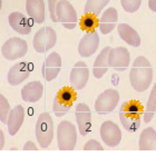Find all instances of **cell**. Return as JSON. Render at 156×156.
<instances>
[{
    "label": "cell",
    "instance_id": "cell-1",
    "mask_svg": "<svg viewBox=\"0 0 156 156\" xmlns=\"http://www.w3.org/2000/svg\"><path fill=\"white\" fill-rule=\"evenodd\" d=\"M153 80V68L150 60L140 56L133 62V67L129 73V81L132 87L138 93L147 90Z\"/></svg>",
    "mask_w": 156,
    "mask_h": 156
},
{
    "label": "cell",
    "instance_id": "cell-2",
    "mask_svg": "<svg viewBox=\"0 0 156 156\" xmlns=\"http://www.w3.org/2000/svg\"><path fill=\"white\" fill-rule=\"evenodd\" d=\"M143 106L140 101H129L122 104L119 109V119L127 132H136L140 126V115L143 114Z\"/></svg>",
    "mask_w": 156,
    "mask_h": 156
},
{
    "label": "cell",
    "instance_id": "cell-3",
    "mask_svg": "<svg viewBox=\"0 0 156 156\" xmlns=\"http://www.w3.org/2000/svg\"><path fill=\"white\" fill-rule=\"evenodd\" d=\"M57 143L60 151H73L77 143L76 126L68 120L60 122L57 128Z\"/></svg>",
    "mask_w": 156,
    "mask_h": 156
},
{
    "label": "cell",
    "instance_id": "cell-4",
    "mask_svg": "<svg viewBox=\"0 0 156 156\" xmlns=\"http://www.w3.org/2000/svg\"><path fill=\"white\" fill-rule=\"evenodd\" d=\"M54 137V123L49 113H41L36 123V138L41 148H47Z\"/></svg>",
    "mask_w": 156,
    "mask_h": 156
},
{
    "label": "cell",
    "instance_id": "cell-5",
    "mask_svg": "<svg viewBox=\"0 0 156 156\" xmlns=\"http://www.w3.org/2000/svg\"><path fill=\"white\" fill-rule=\"evenodd\" d=\"M57 41V34L51 27H42L35 34L33 39L34 48L39 54L49 51Z\"/></svg>",
    "mask_w": 156,
    "mask_h": 156
},
{
    "label": "cell",
    "instance_id": "cell-6",
    "mask_svg": "<svg viewBox=\"0 0 156 156\" xmlns=\"http://www.w3.org/2000/svg\"><path fill=\"white\" fill-rule=\"evenodd\" d=\"M75 101L76 93L74 88H62L57 93L55 99H54V104H52V111L56 116L62 117L66 113H68Z\"/></svg>",
    "mask_w": 156,
    "mask_h": 156
},
{
    "label": "cell",
    "instance_id": "cell-7",
    "mask_svg": "<svg viewBox=\"0 0 156 156\" xmlns=\"http://www.w3.org/2000/svg\"><path fill=\"white\" fill-rule=\"evenodd\" d=\"M28 51L27 41L18 37L9 38L1 47V55L8 60H16L23 58Z\"/></svg>",
    "mask_w": 156,
    "mask_h": 156
},
{
    "label": "cell",
    "instance_id": "cell-8",
    "mask_svg": "<svg viewBox=\"0 0 156 156\" xmlns=\"http://www.w3.org/2000/svg\"><path fill=\"white\" fill-rule=\"evenodd\" d=\"M56 16L66 29L72 30L77 23V12L68 0H59L56 6Z\"/></svg>",
    "mask_w": 156,
    "mask_h": 156
},
{
    "label": "cell",
    "instance_id": "cell-9",
    "mask_svg": "<svg viewBox=\"0 0 156 156\" xmlns=\"http://www.w3.org/2000/svg\"><path fill=\"white\" fill-rule=\"evenodd\" d=\"M119 101V94L115 89L103 91L95 101V111L98 114L105 115L114 111Z\"/></svg>",
    "mask_w": 156,
    "mask_h": 156
},
{
    "label": "cell",
    "instance_id": "cell-10",
    "mask_svg": "<svg viewBox=\"0 0 156 156\" xmlns=\"http://www.w3.org/2000/svg\"><path fill=\"white\" fill-rule=\"evenodd\" d=\"M130 62L129 51L125 47H116L112 48L108 55V62L112 68L116 72H124L126 70Z\"/></svg>",
    "mask_w": 156,
    "mask_h": 156
},
{
    "label": "cell",
    "instance_id": "cell-11",
    "mask_svg": "<svg viewBox=\"0 0 156 156\" xmlns=\"http://www.w3.org/2000/svg\"><path fill=\"white\" fill-rule=\"evenodd\" d=\"M101 137L107 146L115 147L120 143L122 140V132L118 125L112 122V120H106L101 124Z\"/></svg>",
    "mask_w": 156,
    "mask_h": 156
},
{
    "label": "cell",
    "instance_id": "cell-12",
    "mask_svg": "<svg viewBox=\"0 0 156 156\" xmlns=\"http://www.w3.org/2000/svg\"><path fill=\"white\" fill-rule=\"evenodd\" d=\"M62 69V57L58 52H51L41 66V75L45 80H54Z\"/></svg>",
    "mask_w": 156,
    "mask_h": 156
},
{
    "label": "cell",
    "instance_id": "cell-13",
    "mask_svg": "<svg viewBox=\"0 0 156 156\" xmlns=\"http://www.w3.org/2000/svg\"><path fill=\"white\" fill-rule=\"evenodd\" d=\"M88 78H89V70H88L87 65L83 62H76L69 76L72 88H74L75 90L83 89L87 84Z\"/></svg>",
    "mask_w": 156,
    "mask_h": 156
},
{
    "label": "cell",
    "instance_id": "cell-14",
    "mask_svg": "<svg viewBox=\"0 0 156 156\" xmlns=\"http://www.w3.org/2000/svg\"><path fill=\"white\" fill-rule=\"evenodd\" d=\"M99 46V36L98 34L93 30V31H87L83 38L79 41L78 45V54L80 57L88 58L91 55H94Z\"/></svg>",
    "mask_w": 156,
    "mask_h": 156
},
{
    "label": "cell",
    "instance_id": "cell-15",
    "mask_svg": "<svg viewBox=\"0 0 156 156\" xmlns=\"http://www.w3.org/2000/svg\"><path fill=\"white\" fill-rule=\"evenodd\" d=\"M31 69H33V66L27 62H18L16 65H13L8 72V76H7L8 83L11 86H18L29 77Z\"/></svg>",
    "mask_w": 156,
    "mask_h": 156
},
{
    "label": "cell",
    "instance_id": "cell-16",
    "mask_svg": "<svg viewBox=\"0 0 156 156\" xmlns=\"http://www.w3.org/2000/svg\"><path fill=\"white\" fill-rule=\"evenodd\" d=\"M75 116L79 133L81 136H86L91 129V112L88 107V105L84 104V103H79L76 106Z\"/></svg>",
    "mask_w": 156,
    "mask_h": 156
},
{
    "label": "cell",
    "instance_id": "cell-17",
    "mask_svg": "<svg viewBox=\"0 0 156 156\" xmlns=\"http://www.w3.org/2000/svg\"><path fill=\"white\" fill-rule=\"evenodd\" d=\"M8 21H9L10 27L19 35H29L31 33L33 26L30 23V20L19 11L10 13L8 17Z\"/></svg>",
    "mask_w": 156,
    "mask_h": 156
},
{
    "label": "cell",
    "instance_id": "cell-18",
    "mask_svg": "<svg viewBox=\"0 0 156 156\" xmlns=\"http://www.w3.org/2000/svg\"><path fill=\"white\" fill-rule=\"evenodd\" d=\"M118 20V13L115 8H108L104 11L101 18L98 21V28L103 35H108L115 29Z\"/></svg>",
    "mask_w": 156,
    "mask_h": 156
},
{
    "label": "cell",
    "instance_id": "cell-19",
    "mask_svg": "<svg viewBox=\"0 0 156 156\" xmlns=\"http://www.w3.org/2000/svg\"><path fill=\"white\" fill-rule=\"evenodd\" d=\"M44 86L40 81H31L21 89V98L26 103H36L42 97Z\"/></svg>",
    "mask_w": 156,
    "mask_h": 156
},
{
    "label": "cell",
    "instance_id": "cell-20",
    "mask_svg": "<svg viewBox=\"0 0 156 156\" xmlns=\"http://www.w3.org/2000/svg\"><path fill=\"white\" fill-rule=\"evenodd\" d=\"M23 119H25V109L21 105H17L16 107L10 112L9 117H8V132L11 136H15L20 127L23 125Z\"/></svg>",
    "mask_w": 156,
    "mask_h": 156
},
{
    "label": "cell",
    "instance_id": "cell-21",
    "mask_svg": "<svg viewBox=\"0 0 156 156\" xmlns=\"http://www.w3.org/2000/svg\"><path fill=\"white\" fill-rule=\"evenodd\" d=\"M26 10L28 16L36 23H42L45 21L44 0H26Z\"/></svg>",
    "mask_w": 156,
    "mask_h": 156
},
{
    "label": "cell",
    "instance_id": "cell-22",
    "mask_svg": "<svg viewBox=\"0 0 156 156\" xmlns=\"http://www.w3.org/2000/svg\"><path fill=\"white\" fill-rule=\"evenodd\" d=\"M112 48L109 46L105 47L99 54H98L97 58L95 60L94 65H93V74L96 78H101L103 76L108 72V68L111 67L109 62H108V55Z\"/></svg>",
    "mask_w": 156,
    "mask_h": 156
},
{
    "label": "cell",
    "instance_id": "cell-23",
    "mask_svg": "<svg viewBox=\"0 0 156 156\" xmlns=\"http://www.w3.org/2000/svg\"><path fill=\"white\" fill-rule=\"evenodd\" d=\"M118 35L124 41L132 47H140V37L136 30L133 27H130L127 23H119L117 26Z\"/></svg>",
    "mask_w": 156,
    "mask_h": 156
},
{
    "label": "cell",
    "instance_id": "cell-24",
    "mask_svg": "<svg viewBox=\"0 0 156 156\" xmlns=\"http://www.w3.org/2000/svg\"><path fill=\"white\" fill-rule=\"evenodd\" d=\"M140 151L156 150V130L153 127H147L140 133Z\"/></svg>",
    "mask_w": 156,
    "mask_h": 156
},
{
    "label": "cell",
    "instance_id": "cell-25",
    "mask_svg": "<svg viewBox=\"0 0 156 156\" xmlns=\"http://www.w3.org/2000/svg\"><path fill=\"white\" fill-rule=\"evenodd\" d=\"M156 112V84L153 86V89L151 91L150 98L147 101L146 107L144 111V122L145 123H150L154 114Z\"/></svg>",
    "mask_w": 156,
    "mask_h": 156
},
{
    "label": "cell",
    "instance_id": "cell-26",
    "mask_svg": "<svg viewBox=\"0 0 156 156\" xmlns=\"http://www.w3.org/2000/svg\"><path fill=\"white\" fill-rule=\"evenodd\" d=\"M111 0H87L84 8V13H91L97 17Z\"/></svg>",
    "mask_w": 156,
    "mask_h": 156
},
{
    "label": "cell",
    "instance_id": "cell-27",
    "mask_svg": "<svg viewBox=\"0 0 156 156\" xmlns=\"http://www.w3.org/2000/svg\"><path fill=\"white\" fill-rule=\"evenodd\" d=\"M98 21L96 19V16L91 13H85L80 20V27L83 30L86 31H93L97 27Z\"/></svg>",
    "mask_w": 156,
    "mask_h": 156
},
{
    "label": "cell",
    "instance_id": "cell-28",
    "mask_svg": "<svg viewBox=\"0 0 156 156\" xmlns=\"http://www.w3.org/2000/svg\"><path fill=\"white\" fill-rule=\"evenodd\" d=\"M10 105L7 98L2 94L0 95V120L2 124L8 123V117L10 114Z\"/></svg>",
    "mask_w": 156,
    "mask_h": 156
},
{
    "label": "cell",
    "instance_id": "cell-29",
    "mask_svg": "<svg viewBox=\"0 0 156 156\" xmlns=\"http://www.w3.org/2000/svg\"><path fill=\"white\" fill-rule=\"evenodd\" d=\"M122 7L126 12L133 13L140 9L142 0H120Z\"/></svg>",
    "mask_w": 156,
    "mask_h": 156
},
{
    "label": "cell",
    "instance_id": "cell-30",
    "mask_svg": "<svg viewBox=\"0 0 156 156\" xmlns=\"http://www.w3.org/2000/svg\"><path fill=\"white\" fill-rule=\"evenodd\" d=\"M85 151H103V146L96 140H89L84 146Z\"/></svg>",
    "mask_w": 156,
    "mask_h": 156
},
{
    "label": "cell",
    "instance_id": "cell-31",
    "mask_svg": "<svg viewBox=\"0 0 156 156\" xmlns=\"http://www.w3.org/2000/svg\"><path fill=\"white\" fill-rule=\"evenodd\" d=\"M56 6H57V0H48V8H49V15L54 23H58L59 20L56 16Z\"/></svg>",
    "mask_w": 156,
    "mask_h": 156
},
{
    "label": "cell",
    "instance_id": "cell-32",
    "mask_svg": "<svg viewBox=\"0 0 156 156\" xmlns=\"http://www.w3.org/2000/svg\"><path fill=\"white\" fill-rule=\"evenodd\" d=\"M37 151V146L35 145V144L31 142V140H29V142H27L26 144H25V146H23V151Z\"/></svg>",
    "mask_w": 156,
    "mask_h": 156
},
{
    "label": "cell",
    "instance_id": "cell-33",
    "mask_svg": "<svg viewBox=\"0 0 156 156\" xmlns=\"http://www.w3.org/2000/svg\"><path fill=\"white\" fill-rule=\"evenodd\" d=\"M148 7L153 12H156V0H148Z\"/></svg>",
    "mask_w": 156,
    "mask_h": 156
},
{
    "label": "cell",
    "instance_id": "cell-34",
    "mask_svg": "<svg viewBox=\"0 0 156 156\" xmlns=\"http://www.w3.org/2000/svg\"><path fill=\"white\" fill-rule=\"evenodd\" d=\"M0 134H1V145H0V148L2 150L3 148V133H2V130H0Z\"/></svg>",
    "mask_w": 156,
    "mask_h": 156
}]
</instances>
